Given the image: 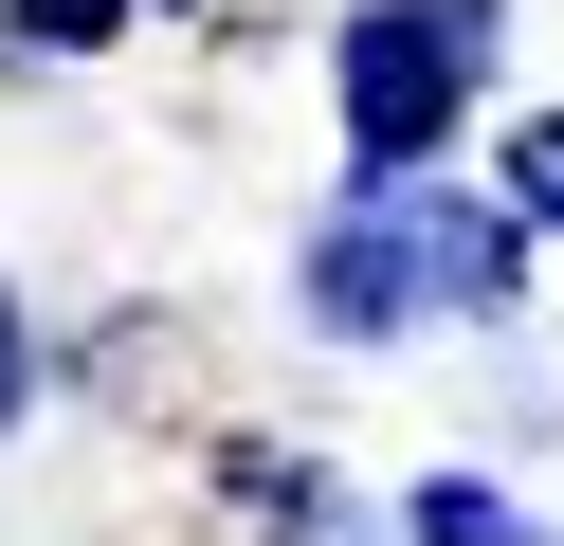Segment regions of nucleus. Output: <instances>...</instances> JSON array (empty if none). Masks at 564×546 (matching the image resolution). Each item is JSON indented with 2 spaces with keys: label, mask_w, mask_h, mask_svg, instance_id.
I'll use <instances>...</instances> for the list:
<instances>
[{
  "label": "nucleus",
  "mask_w": 564,
  "mask_h": 546,
  "mask_svg": "<svg viewBox=\"0 0 564 546\" xmlns=\"http://www.w3.org/2000/svg\"><path fill=\"white\" fill-rule=\"evenodd\" d=\"M474 73H491V0H365L346 19V146L365 164H419L474 109Z\"/></svg>",
  "instance_id": "nucleus-2"
},
{
  "label": "nucleus",
  "mask_w": 564,
  "mask_h": 546,
  "mask_svg": "<svg viewBox=\"0 0 564 546\" xmlns=\"http://www.w3.org/2000/svg\"><path fill=\"white\" fill-rule=\"evenodd\" d=\"M419 546H528V528L474 492V473H437V492H419Z\"/></svg>",
  "instance_id": "nucleus-3"
},
{
  "label": "nucleus",
  "mask_w": 564,
  "mask_h": 546,
  "mask_svg": "<svg viewBox=\"0 0 564 546\" xmlns=\"http://www.w3.org/2000/svg\"><path fill=\"white\" fill-rule=\"evenodd\" d=\"M310 310L328 328H401V310H510V218L491 201H346L310 237Z\"/></svg>",
  "instance_id": "nucleus-1"
},
{
  "label": "nucleus",
  "mask_w": 564,
  "mask_h": 546,
  "mask_svg": "<svg viewBox=\"0 0 564 546\" xmlns=\"http://www.w3.org/2000/svg\"><path fill=\"white\" fill-rule=\"evenodd\" d=\"M0 419H19V310H0Z\"/></svg>",
  "instance_id": "nucleus-6"
},
{
  "label": "nucleus",
  "mask_w": 564,
  "mask_h": 546,
  "mask_svg": "<svg viewBox=\"0 0 564 546\" xmlns=\"http://www.w3.org/2000/svg\"><path fill=\"white\" fill-rule=\"evenodd\" d=\"M128 0H19V36H110Z\"/></svg>",
  "instance_id": "nucleus-5"
},
{
  "label": "nucleus",
  "mask_w": 564,
  "mask_h": 546,
  "mask_svg": "<svg viewBox=\"0 0 564 546\" xmlns=\"http://www.w3.org/2000/svg\"><path fill=\"white\" fill-rule=\"evenodd\" d=\"M510 201H528V218H564V109H546V128H510Z\"/></svg>",
  "instance_id": "nucleus-4"
}]
</instances>
